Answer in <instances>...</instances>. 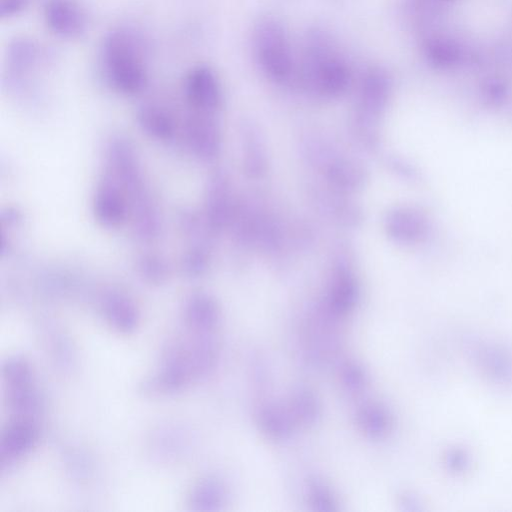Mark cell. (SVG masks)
Wrapping results in <instances>:
<instances>
[{"mask_svg":"<svg viewBox=\"0 0 512 512\" xmlns=\"http://www.w3.org/2000/svg\"><path fill=\"white\" fill-rule=\"evenodd\" d=\"M391 164L395 167V170H397V172H400L405 178H417V171H415V169L411 165L401 160H394Z\"/></svg>","mask_w":512,"mask_h":512,"instance_id":"obj_27","label":"cell"},{"mask_svg":"<svg viewBox=\"0 0 512 512\" xmlns=\"http://www.w3.org/2000/svg\"><path fill=\"white\" fill-rule=\"evenodd\" d=\"M97 220L106 227L119 226L127 216V203L115 182L105 179L98 187L94 198Z\"/></svg>","mask_w":512,"mask_h":512,"instance_id":"obj_12","label":"cell"},{"mask_svg":"<svg viewBox=\"0 0 512 512\" xmlns=\"http://www.w3.org/2000/svg\"><path fill=\"white\" fill-rule=\"evenodd\" d=\"M99 68L104 81L124 95L142 92L149 81L150 45L144 32L130 24L110 29L101 41Z\"/></svg>","mask_w":512,"mask_h":512,"instance_id":"obj_1","label":"cell"},{"mask_svg":"<svg viewBox=\"0 0 512 512\" xmlns=\"http://www.w3.org/2000/svg\"><path fill=\"white\" fill-rule=\"evenodd\" d=\"M2 376L13 418L37 420L41 405L30 364L21 357L10 358L3 365Z\"/></svg>","mask_w":512,"mask_h":512,"instance_id":"obj_5","label":"cell"},{"mask_svg":"<svg viewBox=\"0 0 512 512\" xmlns=\"http://www.w3.org/2000/svg\"><path fill=\"white\" fill-rule=\"evenodd\" d=\"M139 122L143 129L151 136L167 140L175 130V124L170 114L156 104H146L139 110Z\"/></svg>","mask_w":512,"mask_h":512,"instance_id":"obj_19","label":"cell"},{"mask_svg":"<svg viewBox=\"0 0 512 512\" xmlns=\"http://www.w3.org/2000/svg\"><path fill=\"white\" fill-rule=\"evenodd\" d=\"M343 379L345 384L350 389H360L365 382L364 373L360 367L355 364L346 366L343 372Z\"/></svg>","mask_w":512,"mask_h":512,"instance_id":"obj_26","label":"cell"},{"mask_svg":"<svg viewBox=\"0 0 512 512\" xmlns=\"http://www.w3.org/2000/svg\"><path fill=\"white\" fill-rule=\"evenodd\" d=\"M39 436L36 420L13 418L1 436L0 463L2 469L11 467L35 446Z\"/></svg>","mask_w":512,"mask_h":512,"instance_id":"obj_10","label":"cell"},{"mask_svg":"<svg viewBox=\"0 0 512 512\" xmlns=\"http://www.w3.org/2000/svg\"><path fill=\"white\" fill-rule=\"evenodd\" d=\"M230 183L223 172H217L210 180L206 213L207 221L213 229L223 228L231 218Z\"/></svg>","mask_w":512,"mask_h":512,"instance_id":"obj_13","label":"cell"},{"mask_svg":"<svg viewBox=\"0 0 512 512\" xmlns=\"http://www.w3.org/2000/svg\"><path fill=\"white\" fill-rule=\"evenodd\" d=\"M358 421L363 432L373 438L382 437L389 424L385 411L373 405L366 406L359 412Z\"/></svg>","mask_w":512,"mask_h":512,"instance_id":"obj_21","label":"cell"},{"mask_svg":"<svg viewBox=\"0 0 512 512\" xmlns=\"http://www.w3.org/2000/svg\"><path fill=\"white\" fill-rule=\"evenodd\" d=\"M104 318L114 330L129 334L137 327L139 314L134 303L118 292H108L101 300Z\"/></svg>","mask_w":512,"mask_h":512,"instance_id":"obj_14","label":"cell"},{"mask_svg":"<svg viewBox=\"0 0 512 512\" xmlns=\"http://www.w3.org/2000/svg\"><path fill=\"white\" fill-rule=\"evenodd\" d=\"M188 141L194 152L205 159L213 158L220 149V134L213 114L194 111L187 123Z\"/></svg>","mask_w":512,"mask_h":512,"instance_id":"obj_11","label":"cell"},{"mask_svg":"<svg viewBox=\"0 0 512 512\" xmlns=\"http://www.w3.org/2000/svg\"><path fill=\"white\" fill-rule=\"evenodd\" d=\"M252 46L256 63L269 80L285 84L298 72L288 31L278 19L265 17L258 21Z\"/></svg>","mask_w":512,"mask_h":512,"instance_id":"obj_3","label":"cell"},{"mask_svg":"<svg viewBox=\"0 0 512 512\" xmlns=\"http://www.w3.org/2000/svg\"><path fill=\"white\" fill-rule=\"evenodd\" d=\"M434 229L430 214L414 205L394 207L385 218L387 235L394 242L405 246L425 244L433 236Z\"/></svg>","mask_w":512,"mask_h":512,"instance_id":"obj_7","label":"cell"},{"mask_svg":"<svg viewBox=\"0 0 512 512\" xmlns=\"http://www.w3.org/2000/svg\"><path fill=\"white\" fill-rule=\"evenodd\" d=\"M392 91V80L380 66L368 69L359 84L355 124L360 132L371 131L384 114Z\"/></svg>","mask_w":512,"mask_h":512,"instance_id":"obj_6","label":"cell"},{"mask_svg":"<svg viewBox=\"0 0 512 512\" xmlns=\"http://www.w3.org/2000/svg\"><path fill=\"white\" fill-rule=\"evenodd\" d=\"M42 16L48 31L63 40L81 38L88 30L89 17L78 0H45Z\"/></svg>","mask_w":512,"mask_h":512,"instance_id":"obj_8","label":"cell"},{"mask_svg":"<svg viewBox=\"0 0 512 512\" xmlns=\"http://www.w3.org/2000/svg\"><path fill=\"white\" fill-rule=\"evenodd\" d=\"M184 320L187 328L207 333L219 321L218 305L206 294H194L185 304Z\"/></svg>","mask_w":512,"mask_h":512,"instance_id":"obj_16","label":"cell"},{"mask_svg":"<svg viewBox=\"0 0 512 512\" xmlns=\"http://www.w3.org/2000/svg\"><path fill=\"white\" fill-rule=\"evenodd\" d=\"M243 165L252 178L263 176L267 170V153L262 132L251 121L245 122L241 130Z\"/></svg>","mask_w":512,"mask_h":512,"instance_id":"obj_15","label":"cell"},{"mask_svg":"<svg viewBox=\"0 0 512 512\" xmlns=\"http://www.w3.org/2000/svg\"><path fill=\"white\" fill-rule=\"evenodd\" d=\"M299 65L305 87L319 97H339L350 86V64L330 33L322 28H311L306 33Z\"/></svg>","mask_w":512,"mask_h":512,"instance_id":"obj_2","label":"cell"},{"mask_svg":"<svg viewBox=\"0 0 512 512\" xmlns=\"http://www.w3.org/2000/svg\"><path fill=\"white\" fill-rule=\"evenodd\" d=\"M261 425L266 433L275 438H284L290 433L289 420L279 410H264L261 414Z\"/></svg>","mask_w":512,"mask_h":512,"instance_id":"obj_22","label":"cell"},{"mask_svg":"<svg viewBox=\"0 0 512 512\" xmlns=\"http://www.w3.org/2000/svg\"><path fill=\"white\" fill-rule=\"evenodd\" d=\"M311 498L315 508L321 511L333 510L334 500L330 491L320 483L311 486Z\"/></svg>","mask_w":512,"mask_h":512,"instance_id":"obj_24","label":"cell"},{"mask_svg":"<svg viewBox=\"0 0 512 512\" xmlns=\"http://www.w3.org/2000/svg\"><path fill=\"white\" fill-rule=\"evenodd\" d=\"M325 169L330 183L342 191L360 189L367 179L365 169L357 162L346 158L333 157Z\"/></svg>","mask_w":512,"mask_h":512,"instance_id":"obj_18","label":"cell"},{"mask_svg":"<svg viewBox=\"0 0 512 512\" xmlns=\"http://www.w3.org/2000/svg\"><path fill=\"white\" fill-rule=\"evenodd\" d=\"M358 286L350 268L344 262L336 267L330 288V306L336 313H346L357 301Z\"/></svg>","mask_w":512,"mask_h":512,"instance_id":"obj_17","label":"cell"},{"mask_svg":"<svg viewBox=\"0 0 512 512\" xmlns=\"http://www.w3.org/2000/svg\"><path fill=\"white\" fill-rule=\"evenodd\" d=\"M31 0H0V18L9 20L21 15L30 5Z\"/></svg>","mask_w":512,"mask_h":512,"instance_id":"obj_25","label":"cell"},{"mask_svg":"<svg viewBox=\"0 0 512 512\" xmlns=\"http://www.w3.org/2000/svg\"><path fill=\"white\" fill-rule=\"evenodd\" d=\"M183 88L185 98L194 111L214 115L222 106L220 80L208 65L193 66L186 73Z\"/></svg>","mask_w":512,"mask_h":512,"instance_id":"obj_9","label":"cell"},{"mask_svg":"<svg viewBox=\"0 0 512 512\" xmlns=\"http://www.w3.org/2000/svg\"><path fill=\"white\" fill-rule=\"evenodd\" d=\"M294 410L299 418L306 423L313 422L319 415V406L313 394L300 392L294 401Z\"/></svg>","mask_w":512,"mask_h":512,"instance_id":"obj_23","label":"cell"},{"mask_svg":"<svg viewBox=\"0 0 512 512\" xmlns=\"http://www.w3.org/2000/svg\"><path fill=\"white\" fill-rule=\"evenodd\" d=\"M52 63L50 50L37 40L17 36L5 50L3 81L10 92H26L36 81L37 75Z\"/></svg>","mask_w":512,"mask_h":512,"instance_id":"obj_4","label":"cell"},{"mask_svg":"<svg viewBox=\"0 0 512 512\" xmlns=\"http://www.w3.org/2000/svg\"><path fill=\"white\" fill-rule=\"evenodd\" d=\"M225 491L222 484L212 478L200 481L192 490L190 505L194 510H215L223 503Z\"/></svg>","mask_w":512,"mask_h":512,"instance_id":"obj_20","label":"cell"}]
</instances>
